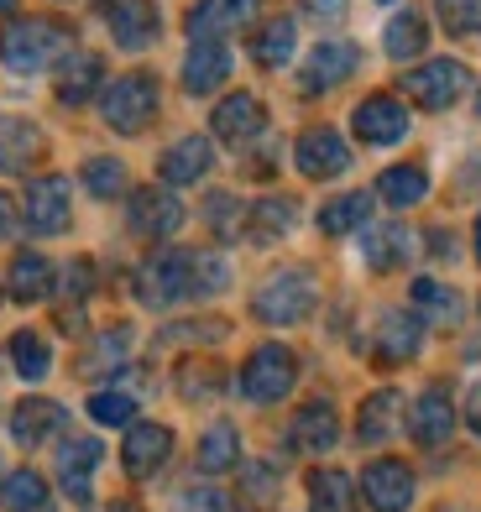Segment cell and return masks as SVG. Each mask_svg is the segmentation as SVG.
I'll return each instance as SVG.
<instances>
[{"label": "cell", "mask_w": 481, "mask_h": 512, "mask_svg": "<svg viewBox=\"0 0 481 512\" xmlns=\"http://www.w3.org/2000/svg\"><path fill=\"white\" fill-rule=\"evenodd\" d=\"M74 53V32L63 21H42V16H16L0 32V63L11 74H42V68L63 63Z\"/></svg>", "instance_id": "cell-1"}, {"label": "cell", "mask_w": 481, "mask_h": 512, "mask_svg": "<svg viewBox=\"0 0 481 512\" xmlns=\"http://www.w3.org/2000/svg\"><path fill=\"white\" fill-rule=\"evenodd\" d=\"M136 298L147 309H168L183 304V298H199L194 293V251H157L136 267Z\"/></svg>", "instance_id": "cell-2"}, {"label": "cell", "mask_w": 481, "mask_h": 512, "mask_svg": "<svg viewBox=\"0 0 481 512\" xmlns=\"http://www.w3.org/2000/svg\"><path fill=\"white\" fill-rule=\"evenodd\" d=\"M293 382H299V361H293V351L278 340L257 345L241 366V398L246 403H278L293 392Z\"/></svg>", "instance_id": "cell-3"}, {"label": "cell", "mask_w": 481, "mask_h": 512, "mask_svg": "<svg viewBox=\"0 0 481 512\" xmlns=\"http://www.w3.org/2000/svg\"><path fill=\"white\" fill-rule=\"evenodd\" d=\"M314 298H319L314 277L288 267V272L267 277V283L257 288V298H251V314H257L262 324H299V319H309Z\"/></svg>", "instance_id": "cell-4"}, {"label": "cell", "mask_w": 481, "mask_h": 512, "mask_svg": "<svg viewBox=\"0 0 481 512\" xmlns=\"http://www.w3.org/2000/svg\"><path fill=\"white\" fill-rule=\"evenodd\" d=\"M100 110H105L110 131H121V136L147 131L152 115H157V79H152V74H126V79H116V84L100 95Z\"/></svg>", "instance_id": "cell-5"}, {"label": "cell", "mask_w": 481, "mask_h": 512, "mask_svg": "<svg viewBox=\"0 0 481 512\" xmlns=\"http://www.w3.org/2000/svg\"><path fill=\"white\" fill-rule=\"evenodd\" d=\"M398 89H408V100L424 105V110H450L471 89V68L455 63V58H434V63L414 68V74H403Z\"/></svg>", "instance_id": "cell-6"}, {"label": "cell", "mask_w": 481, "mask_h": 512, "mask_svg": "<svg viewBox=\"0 0 481 512\" xmlns=\"http://www.w3.org/2000/svg\"><path fill=\"white\" fill-rule=\"evenodd\" d=\"M351 131L361 136V142H372V147H393L408 136V105L398 95H372V100H361L356 115H351Z\"/></svg>", "instance_id": "cell-7"}, {"label": "cell", "mask_w": 481, "mask_h": 512, "mask_svg": "<svg viewBox=\"0 0 481 512\" xmlns=\"http://www.w3.org/2000/svg\"><path fill=\"white\" fill-rule=\"evenodd\" d=\"M361 492L377 512H408L414 507V471L403 460H372L361 476Z\"/></svg>", "instance_id": "cell-8"}, {"label": "cell", "mask_w": 481, "mask_h": 512, "mask_svg": "<svg viewBox=\"0 0 481 512\" xmlns=\"http://www.w3.org/2000/svg\"><path fill=\"white\" fill-rule=\"evenodd\" d=\"M126 225L136 230V236H147V241H163V236H173V230L183 225V204L168 189H136L131 204H126Z\"/></svg>", "instance_id": "cell-9"}, {"label": "cell", "mask_w": 481, "mask_h": 512, "mask_svg": "<svg viewBox=\"0 0 481 512\" xmlns=\"http://www.w3.org/2000/svg\"><path fill=\"white\" fill-rule=\"evenodd\" d=\"M356 74V48L351 42H319V48H309L304 68H299V89L304 95H325V89L346 84Z\"/></svg>", "instance_id": "cell-10"}, {"label": "cell", "mask_w": 481, "mask_h": 512, "mask_svg": "<svg viewBox=\"0 0 481 512\" xmlns=\"http://www.w3.org/2000/svg\"><path fill=\"white\" fill-rule=\"evenodd\" d=\"M68 178L58 173H42L27 183V225L37 230V236H58V230H68Z\"/></svg>", "instance_id": "cell-11"}, {"label": "cell", "mask_w": 481, "mask_h": 512, "mask_svg": "<svg viewBox=\"0 0 481 512\" xmlns=\"http://www.w3.org/2000/svg\"><path fill=\"white\" fill-rule=\"evenodd\" d=\"M251 16H257V0H199L183 27H189L194 42H220V37L251 27Z\"/></svg>", "instance_id": "cell-12"}, {"label": "cell", "mask_w": 481, "mask_h": 512, "mask_svg": "<svg viewBox=\"0 0 481 512\" xmlns=\"http://www.w3.org/2000/svg\"><path fill=\"white\" fill-rule=\"evenodd\" d=\"M293 162H299V173H304V178H335V173H346V168H351V147L340 142V131L314 126V131L299 136V147H293Z\"/></svg>", "instance_id": "cell-13"}, {"label": "cell", "mask_w": 481, "mask_h": 512, "mask_svg": "<svg viewBox=\"0 0 481 512\" xmlns=\"http://www.w3.org/2000/svg\"><path fill=\"white\" fill-rule=\"evenodd\" d=\"M210 126H215V136L220 142H257V136L267 131V110H262V100L257 95H225L220 105H215V115H210Z\"/></svg>", "instance_id": "cell-14"}, {"label": "cell", "mask_w": 481, "mask_h": 512, "mask_svg": "<svg viewBox=\"0 0 481 512\" xmlns=\"http://www.w3.org/2000/svg\"><path fill=\"white\" fill-rule=\"evenodd\" d=\"M168 455H173V434L163 424H131L126 429V445H121L126 476H152Z\"/></svg>", "instance_id": "cell-15"}, {"label": "cell", "mask_w": 481, "mask_h": 512, "mask_svg": "<svg viewBox=\"0 0 481 512\" xmlns=\"http://www.w3.org/2000/svg\"><path fill=\"white\" fill-rule=\"evenodd\" d=\"M215 168V147L210 136H183V142H173L163 157H157V173H163V183H199L204 173Z\"/></svg>", "instance_id": "cell-16"}, {"label": "cell", "mask_w": 481, "mask_h": 512, "mask_svg": "<svg viewBox=\"0 0 481 512\" xmlns=\"http://www.w3.org/2000/svg\"><path fill=\"white\" fill-rule=\"evenodd\" d=\"M288 439H293V450L325 455V450L335 445V439H340V418H335V403H325V398L304 403L299 413H293V429H288Z\"/></svg>", "instance_id": "cell-17"}, {"label": "cell", "mask_w": 481, "mask_h": 512, "mask_svg": "<svg viewBox=\"0 0 481 512\" xmlns=\"http://www.w3.org/2000/svg\"><path fill=\"white\" fill-rule=\"evenodd\" d=\"M105 16H110V37L131 53H142V48L157 42V11L147 6V0H110Z\"/></svg>", "instance_id": "cell-18"}, {"label": "cell", "mask_w": 481, "mask_h": 512, "mask_svg": "<svg viewBox=\"0 0 481 512\" xmlns=\"http://www.w3.org/2000/svg\"><path fill=\"white\" fill-rule=\"evenodd\" d=\"M419 345H424V324H419L414 314L393 309V314H382V319H377V356H382L387 366L414 361V356H419Z\"/></svg>", "instance_id": "cell-19"}, {"label": "cell", "mask_w": 481, "mask_h": 512, "mask_svg": "<svg viewBox=\"0 0 481 512\" xmlns=\"http://www.w3.org/2000/svg\"><path fill=\"white\" fill-rule=\"evenodd\" d=\"M450 429H455V403H450V392L445 387H429L424 398L414 403V418H408V434L419 439V445H445L450 439Z\"/></svg>", "instance_id": "cell-20"}, {"label": "cell", "mask_w": 481, "mask_h": 512, "mask_svg": "<svg viewBox=\"0 0 481 512\" xmlns=\"http://www.w3.org/2000/svg\"><path fill=\"white\" fill-rule=\"evenodd\" d=\"M225 79H231V53L220 42H194L189 58H183V89L189 95H210Z\"/></svg>", "instance_id": "cell-21"}, {"label": "cell", "mask_w": 481, "mask_h": 512, "mask_svg": "<svg viewBox=\"0 0 481 512\" xmlns=\"http://www.w3.org/2000/svg\"><path fill=\"white\" fill-rule=\"evenodd\" d=\"M6 293L16 304H37V298L53 293V262L42 251H16L11 272H6Z\"/></svg>", "instance_id": "cell-22"}, {"label": "cell", "mask_w": 481, "mask_h": 512, "mask_svg": "<svg viewBox=\"0 0 481 512\" xmlns=\"http://www.w3.org/2000/svg\"><path fill=\"white\" fill-rule=\"evenodd\" d=\"M100 79H105L100 53L74 48V53H68V58L58 63V100H63V105H84V100L100 89Z\"/></svg>", "instance_id": "cell-23"}, {"label": "cell", "mask_w": 481, "mask_h": 512, "mask_svg": "<svg viewBox=\"0 0 481 512\" xmlns=\"http://www.w3.org/2000/svg\"><path fill=\"white\" fill-rule=\"evenodd\" d=\"M100 439H68V445L58 450V476H63V492L84 502L89 497V476H95V465H100Z\"/></svg>", "instance_id": "cell-24"}, {"label": "cell", "mask_w": 481, "mask_h": 512, "mask_svg": "<svg viewBox=\"0 0 481 512\" xmlns=\"http://www.w3.org/2000/svg\"><path fill=\"white\" fill-rule=\"evenodd\" d=\"M63 408L58 403H48V398H27V403H16V413H11V434H16V445H42V439H53L58 429H63Z\"/></svg>", "instance_id": "cell-25"}, {"label": "cell", "mask_w": 481, "mask_h": 512, "mask_svg": "<svg viewBox=\"0 0 481 512\" xmlns=\"http://www.w3.org/2000/svg\"><path fill=\"white\" fill-rule=\"evenodd\" d=\"M398 413H403L398 387H382V392H372V398L361 403V413H356V439H361V445H382V439L398 429Z\"/></svg>", "instance_id": "cell-26"}, {"label": "cell", "mask_w": 481, "mask_h": 512, "mask_svg": "<svg viewBox=\"0 0 481 512\" xmlns=\"http://www.w3.org/2000/svg\"><path fill=\"white\" fill-rule=\"evenodd\" d=\"M42 157V131L32 121H0V173H27Z\"/></svg>", "instance_id": "cell-27"}, {"label": "cell", "mask_w": 481, "mask_h": 512, "mask_svg": "<svg viewBox=\"0 0 481 512\" xmlns=\"http://www.w3.org/2000/svg\"><path fill=\"white\" fill-rule=\"evenodd\" d=\"M309 507L314 512H356V481L335 465L309 471Z\"/></svg>", "instance_id": "cell-28"}, {"label": "cell", "mask_w": 481, "mask_h": 512, "mask_svg": "<svg viewBox=\"0 0 481 512\" xmlns=\"http://www.w3.org/2000/svg\"><path fill=\"white\" fill-rule=\"evenodd\" d=\"M414 309H419V319H429V324H440V330H450V324H461V293L455 288H445V283H434V277H419L414 283Z\"/></svg>", "instance_id": "cell-29"}, {"label": "cell", "mask_w": 481, "mask_h": 512, "mask_svg": "<svg viewBox=\"0 0 481 512\" xmlns=\"http://www.w3.org/2000/svg\"><path fill=\"white\" fill-rule=\"evenodd\" d=\"M293 48H299V27H293V16H272L267 27L251 37V58H257L262 68H283L293 58Z\"/></svg>", "instance_id": "cell-30"}, {"label": "cell", "mask_w": 481, "mask_h": 512, "mask_svg": "<svg viewBox=\"0 0 481 512\" xmlns=\"http://www.w3.org/2000/svg\"><path fill=\"white\" fill-rule=\"evenodd\" d=\"M236 465H241V434L231 424H210L199 439V471L220 476V471H236Z\"/></svg>", "instance_id": "cell-31"}, {"label": "cell", "mask_w": 481, "mask_h": 512, "mask_svg": "<svg viewBox=\"0 0 481 512\" xmlns=\"http://www.w3.org/2000/svg\"><path fill=\"white\" fill-rule=\"evenodd\" d=\"M377 194H382V204L408 209V204H419V199L429 194V178H424L419 162H398V168H387V173L377 178Z\"/></svg>", "instance_id": "cell-32"}, {"label": "cell", "mask_w": 481, "mask_h": 512, "mask_svg": "<svg viewBox=\"0 0 481 512\" xmlns=\"http://www.w3.org/2000/svg\"><path fill=\"white\" fill-rule=\"evenodd\" d=\"M293 220H299V204H293L288 194H272V199H262L257 209H251L246 230H251V241H278V236L293 230Z\"/></svg>", "instance_id": "cell-33"}, {"label": "cell", "mask_w": 481, "mask_h": 512, "mask_svg": "<svg viewBox=\"0 0 481 512\" xmlns=\"http://www.w3.org/2000/svg\"><path fill=\"white\" fill-rule=\"evenodd\" d=\"M0 502H6V512H48V481L21 465L0 481Z\"/></svg>", "instance_id": "cell-34"}, {"label": "cell", "mask_w": 481, "mask_h": 512, "mask_svg": "<svg viewBox=\"0 0 481 512\" xmlns=\"http://www.w3.org/2000/svg\"><path fill=\"white\" fill-rule=\"evenodd\" d=\"M408 251H414V236H408V225H377L372 236H366V262L377 272L408 262Z\"/></svg>", "instance_id": "cell-35"}, {"label": "cell", "mask_w": 481, "mask_h": 512, "mask_svg": "<svg viewBox=\"0 0 481 512\" xmlns=\"http://www.w3.org/2000/svg\"><path fill=\"white\" fill-rule=\"evenodd\" d=\"M366 215H372V194H340L319 209V230L325 236H346V230H361Z\"/></svg>", "instance_id": "cell-36"}, {"label": "cell", "mask_w": 481, "mask_h": 512, "mask_svg": "<svg viewBox=\"0 0 481 512\" xmlns=\"http://www.w3.org/2000/svg\"><path fill=\"white\" fill-rule=\"evenodd\" d=\"M424 42H429V27H424V16H419V11H398L393 21H387V32H382L387 58H414Z\"/></svg>", "instance_id": "cell-37"}, {"label": "cell", "mask_w": 481, "mask_h": 512, "mask_svg": "<svg viewBox=\"0 0 481 512\" xmlns=\"http://www.w3.org/2000/svg\"><path fill=\"white\" fill-rule=\"evenodd\" d=\"M11 361H16V371L27 382H42L48 366H53V351H48V340H42L37 330H21V335H11Z\"/></svg>", "instance_id": "cell-38"}, {"label": "cell", "mask_w": 481, "mask_h": 512, "mask_svg": "<svg viewBox=\"0 0 481 512\" xmlns=\"http://www.w3.org/2000/svg\"><path fill=\"white\" fill-rule=\"evenodd\" d=\"M246 209H241V199L236 194H210L204 199V225L215 230V236H225V241H236L241 230H246Z\"/></svg>", "instance_id": "cell-39"}, {"label": "cell", "mask_w": 481, "mask_h": 512, "mask_svg": "<svg viewBox=\"0 0 481 512\" xmlns=\"http://www.w3.org/2000/svg\"><path fill=\"white\" fill-rule=\"evenodd\" d=\"M84 189L95 199H116V194H126V168L116 157H89L84 162Z\"/></svg>", "instance_id": "cell-40"}, {"label": "cell", "mask_w": 481, "mask_h": 512, "mask_svg": "<svg viewBox=\"0 0 481 512\" xmlns=\"http://www.w3.org/2000/svg\"><path fill=\"white\" fill-rule=\"evenodd\" d=\"M434 11H440L445 32H455V37L481 32V0H434Z\"/></svg>", "instance_id": "cell-41"}, {"label": "cell", "mask_w": 481, "mask_h": 512, "mask_svg": "<svg viewBox=\"0 0 481 512\" xmlns=\"http://www.w3.org/2000/svg\"><path fill=\"white\" fill-rule=\"evenodd\" d=\"M131 356V330H110V335H100V345L84 356V371H110L116 361H126Z\"/></svg>", "instance_id": "cell-42"}, {"label": "cell", "mask_w": 481, "mask_h": 512, "mask_svg": "<svg viewBox=\"0 0 481 512\" xmlns=\"http://www.w3.org/2000/svg\"><path fill=\"white\" fill-rule=\"evenodd\" d=\"M89 418H95V424H131L136 403L126 392H95V398H89Z\"/></svg>", "instance_id": "cell-43"}, {"label": "cell", "mask_w": 481, "mask_h": 512, "mask_svg": "<svg viewBox=\"0 0 481 512\" xmlns=\"http://www.w3.org/2000/svg\"><path fill=\"white\" fill-rule=\"evenodd\" d=\"M225 283H231V267H225V256L194 251V293H220Z\"/></svg>", "instance_id": "cell-44"}, {"label": "cell", "mask_w": 481, "mask_h": 512, "mask_svg": "<svg viewBox=\"0 0 481 512\" xmlns=\"http://www.w3.org/2000/svg\"><path fill=\"white\" fill-rule=\"evenodd\" d=\"M215 382H220V371L215 366H199V361H189V366H178V392H183V398H210V392H215Z\"/></svg>", "instance_id": "cell-45"}, {"label": "cell", "mask_w": 481, "mask_h": 512, "mask_svg": "<svg viewBox=\"0 0 481 512\" xmlns=\"http://www.w3.org/2000/svg\"><path fill=\"white\" fill-rule=\"evenodd\" d=\"M183 507H189V512H236V502L225 492H215V486H194V492L183 497Z\"/></svg>", "instance_id": "cell-46"}, {"label": "cell", "mask_w": 481, "mask_h": 512, "mask_svg": "<svg viewBox=\"0 0 481 512\" xmlns=\"http://www.w3.org/2000/svg\"><path fill=\"white\" fill-rule=\"evenodd\" d=\"M89 283H95V267H89V262H74V267L63 272V283H58V298H84Z\"/></svg>", "instance_id": "cell-47"}, {"label": "cell", "mask_w": 481, "mask_h": 512, "mask_svg": "<svg viewBox=\"0 0 481 512\" xmlns=\"http://www.w3.org/2000/svg\"><path fill=\"white\" fill-rule=\"evenodd\" d=\"M272 492H278V476H272L267 465H251L246 471V497L251 502H272Z\"/></svg>", "instance_id": "cell-48"}, {"label": "cell", "mask_w": 481, "mask_h": 512, "mask_svg": "<svg viewBox=\"0 0 481 512\" xmlns=\"http://www.w3.org/2000/svg\"><path fill=\"white\" fill-rule=\"evenodd\" d=\"M466 424L481 434V382H471V398H466Z\"/></svg>", "instance_id": "cell-49"}, {"label": "cell", "mask_w": 481, "mask_h": 512, "mask_svg": "<svg viewBox=\"0 0 481 512\" xmlns=\"http://www.w3.org/2000/svg\"><path fill=\"white\" fill-rule=\"evenodd\" d=\"M304 6H309L314 16H340V6H346V0H304Z\"/></svg>", "instance_id": "cell-50"}, {"label": "cell", "mask_w": 481, "mask_h": 512, "mask_svg": "<svg viewBox=\"0 0 481 512\" xmlns=\"http://www.w3.org/2000/svg\"><path fill=\"white\" fill-rule=\"evenodd\" d=\"M11 230H16V215H11V199L0 194V236H11Z\"/></svg>", "instance_id": "cell-51"}, {"label": "cell", "mask_w": 481, "mask_h": 512, "mask_svg": "<svg viewBox=\"0 0 481 512\" xmlns=\"http://www.w3.org/2000/svg\"><path fill=\"white\" fill-rule=\"evenodd\" d=\"M100 512H131L126 502H110V507H100Z\"/></svg>", "instance_id": "cell-52"}, {"label": "cell", "mask_w": 481, "mask_h": 512, "mask_svg": "<svg viewBox=\"0 0 481 512\" xmlns=\"http://www.w3.org/2000/svg\"><path fill=\"white\" fill-rule=\"evenodd\" d=\"M11 6H16V0H0V16H6V11H11Z\"/></svg>", "instance_id": "cell-53"}, {"label": "cell", "mask_w": 481, "mask_h": 512, "mask_svg": "<svg viewBox=\"0 0 481 512\" xmlns=\"http://www.w3.org/2000/svg\"><path fill=\"white\" fill-rule=\"evenodd\" d=\"M476 256H481V220H476Z\"/></svg>", "instance_id": "cell-54"}, {"label": "cell", "mask_w": 481, "mask_h": 512, "mask_svg": "<svg viewBox=\"0 0 481 512\" xmlns=\"http://www.w3.org/2000/svg\"><path fill=\"white\" fill-rule=\"evenodd\" d=\"M445 512H476V507H445Z\"/></svg>", "instance_id": "cell-55"}, {"label": "cell", "mask_w": 481, "mask_h": 512, "mask_svg": "<svg viewBox=\"0 0 481 512\" xmlns=\"http://www.w3.org/2000/svg\"><path fill=\"white\" fill-rule=\"evenodd\" d=\"M476 115H481V105H476Z\"/></svg>", "instance_id": "cell-56"}]
</instances>
